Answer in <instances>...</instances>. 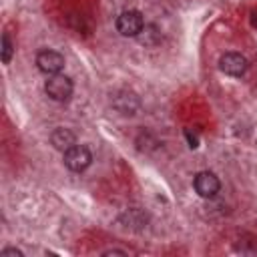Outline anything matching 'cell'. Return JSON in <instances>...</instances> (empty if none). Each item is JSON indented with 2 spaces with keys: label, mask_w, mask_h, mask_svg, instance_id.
<instances>
[{
  "label": "cell",
  "mask_w": 257,
  "mask_h": 257,
  "mask_svg": "<svg viewBox=\"0 0 257 257\" xmlns=\"http://www.w3.org/2000/svg\"><path fill=\"white\" fill-rule=\"evenodd\" d=\"M50 143H52L54 149H58V151L64 153V151H68L70 147L76 145V137H74V133L70 128H56L50 135Z\"/></svg>",
  "instance_id": "cell-8"
},
{
  "label": "cell",
  "mask_w": 257,
  "mask_h": 257,
  "mask_svg": "<svg viewBox=\"0 0 257 257\" xmlns=\"http://www.w3.org/2000/svg\"><path fill=\"white\" fill-rule=\"evenodd\" d=\"M247 58L239 52H225L221 58H219V68L221 72L229 74V76H243L247 72Z\"/></svg>",
  "instance_id": "cell-7"
},
{
  "label": "cell",
  "mask_w": 257,
  "mask_h": 257,
  "mask_svg": "<svg viewBox=\"0 0 257 257\" xmlns=\"http://www.w3.org/2000/svg\"><path fill=\"white\" fill-rule=\"evenodd\" d=\"M193 187H195V191H197L199 197H203V199H213V197L219 193V189H221V181H219V177H217L215 173H211V171H201V173L195 175Z\"/></svg>",
  "instance_id": "cell-5"
},
{
  "label": "cell",
  "mask_w": 257,
  "mask_h": 257,
  "mask_svg": "<svg viewBox=\"0 0 257 257\" xmlns=\"http://www.w3.org/2000/svg\"><path fill=\"white\" fill-rule=\"evenodd\" d=\"M251 24L257 28V12H253V14H251Z\"/></svg>",
  "instance_id": "cell-14"
},
{
  "label": "cell",
  "mask_w": 257,
  "mask_h": 257,
  "mask_svg": "<svg viewBox=\"0 0 257 257\" xmlns=\"http://www.w3.org/2000/svg\"><path fill=\"white\" fill-rule=\"evenodd\" d=\"M143 26H145V18L139 10H124L116 16V30L122 36L137 38L139 32L143 30Z\"/></svg>",
  "instance_id": "cell-2"
},
{
  "label": "cell",
  "mask_w": 257,
  "mask_h": 257,
  "mask_svg": "<svg viewBox=\"0 0 257 257\" xmlns=\"http://www.w3.org/2000/svg\"><path fill=\"white\" fill-rule=\"evenodd\" d=\"M90 163H92V155L84 145H74L68 151H64V165L72 173H82L84 169L90 167Z\"/></svg>",
  "instance_id": "cell-3"
},
{
  "label": "cell",
  "mask_w": 257,
  "mask_h": 257,
  "mask_svg": "<svg viewBox=\"0 0 257 257\" xmlns=\"http://www.w3.org/2000/svg\"><path fill=\"white\" fill-rule=\"evenodd\" d=\"M36 66L44 74H50V76L58 74L64 68V56L60 52H56V50H50V48L40 50L36 54Z\"/></svg>",
  "instance_id": "cell-6"
},
{
  "label": "cell",
  "mask_w": 257,
  "mask_h": 257,
  "mask_svg": "<svg viewBox=\"0 0 257 257\" xmlns=\"http://www.w3.org/2000/svg\"><path fill=\"white\" fill-rule=\"evenodd\" d=\"M102 255H126L124 251H118V249H108V251H104Z\"/></svg>",
  "instance_id": "cell-13"
},
{
  "label": "cell",
  "mask_w": 257,
  "mask_h": 257,
  "mask_svg": "<svg viewBox=\"0 0 257 257\" xmlns=\"http://www.w3.org/2000/svg\"><path fill=\"white\" fill-rule=\"evenodd\" d=\"M112 108L122 116H133L141 108V98L133 90H126V88L116 90L112 94Z\"/></svg>",
  "instance_id": "cell-4"
},
{
  "label": "cell",
  "mask_w": 257,
  "mask_h": 257,
  "mask_svg": "<svg viewBox=\"0 0 257 257\" xmlns=\"http://www.w3.org/2000/svg\"><path fill=\"white\" fill-rule=\"evenodd\" d=\"M72 80L68 78V76H64V74H52L48 80H46V84H44V92H46V96L48 98H52V100H56V102H66L70 96H72Z\"/></svg>",
  "instance_id": "cell-1"
},
{
  "label": "cell",
  "mask_w": 257,
  "mask_h": 257,
  "mask_svg": "<svg viewBox=\"0 0 257 257\" xmlns=\"http://www.w3.org/2000/svg\"><path fill=\"white\" fill-rule=\"evenodd\" d=\"M12 54H14V44L10 40L8 34H2V62L8 64L12 60Z\"/></svg>",
  "instance_id": "cell-10"
},
{
  "label": "cell",
  "mask_w": 257,
  "mask_h": 257,
  "mask_svg": "<svg viewBox=\"0 0 257 257\" xmlns=\"http://www.w3.org/2000/svg\"><path fill=\"white\" fill-rule=\"evenodd\" d=\"M0 257H22V251L16 247H6L0 251Z\"/></svg>",
  "instance_id": "cell-11"
},
{
  "label": "cell",
  "mask_w": 257,
  "mask_h": 257,
  "mask_svg": "<svg viewBox=\"0 0 257 257\" xmlns=\"http://www.w3.org/2000/svg\"><path fill=\"white\" fill-rule=\"evenodd\" d=\"M137 40H139L143 46H157V44L163 40V34H161V30H159L157 24H145L143 30L139 32Z\"/></svg>",
  "instance_id": "cell-9"
},
{
  "label": "cell",
  "mask_w": 257,
  "mask_h": 257,
  "mask_svg": "<svg viewBox=\"0 0 257 257\" xmlns=\"http://www.w3.org/2000/svg\"><path fill=\"white\" fill-rule=\"evenodd\" d=\"M185 137L189 139V147H191V149H195V147H197V143H199V141H197V137H195V135H191V131H189V128L185 131Z\"/></svg>",
  "instance_id": "cell-12"
}]
</instances>
